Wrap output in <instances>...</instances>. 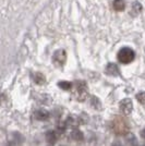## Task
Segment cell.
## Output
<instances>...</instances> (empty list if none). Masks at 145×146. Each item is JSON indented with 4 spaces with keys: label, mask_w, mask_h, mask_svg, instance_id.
Wrapping results in <instances>:
<instances>
[{
    "label": "cell",
    "mask_w": 145,
    "mask_h": 146,
    "mask_svg": "<svg viewBox=\"0 0 145 146\" xmlns=\"http://www.w3.org/2000/svg\"><path fill=\"white\" fill-rule=\"evenodd\" d=\"M134 51L130 48H122L118 54V59L121 63H130L134 59Z\"/></svg>",
    "instance_id": "6da1fadb"
},
{
    "label": "cell",
    "mask_w": 145,
    "mask_h": 146,
    "mask_svg": "<svg viewBox=\"0 0 145 146\" xmlns=\"http://www.w3.org/2000/svg\"><path fill=\"white\" fill-rule=\"evenodd\" d=\"M126 7L124 0H115L114 1V8L116 10H123Z\"/></svg>",
    "instance_id": "7a4b0ae2"
},
{
    "label": "cell",
    "mask_w": 145,
    "mask_h": 146,
    "mask_svg": "<svg viewBox=\"0 0 145 146\" xmlns=\"http://www.w3.org/2000/svg\"><path fill=\"white\" fill-rule=\"evenodd\" d=\"M138 98H139V100L141 102V103H145V94L144 93H142V94L138 95Z\"/></svg>",
    "instance_id": "3957f363"
}]
</instances>
